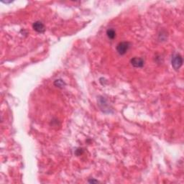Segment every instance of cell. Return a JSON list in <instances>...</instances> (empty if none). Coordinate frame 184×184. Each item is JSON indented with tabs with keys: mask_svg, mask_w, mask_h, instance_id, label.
Returning <instances> with one entry per match:
<instances>
[{
	"mask_svg": "<svg viewBox=\"0 0 184 184\" xmlns=\"http://www.w3.org/2000/svg\"><path fill=\"white\" fill-rule=\"evenodd\" d=\"M172 66L175 70H178L183 64V58L180 55L175 54L172 58Z\"/></svg>",
	"mask_w": 184,
	"mask_h": 184,
	"instance_id": "cell-1",
	"label": "cell"
},
{
	"mask_svg": "<svg viewBox=\"0 0 184 184\" xmlns=\"http://www.w3.org/2000/svg\"><path fill=\"white\" fill-rule=\"evenodd\" d=\"M130 43L128 42H121L117 45V51L120 55H125L130 48Z\"/></svg>",
	"mask_w": 184,
	"mask_h": 184,
	"instance_id": "cell-2",
	"label": "cell"
},
{
	"mask_svg": "<svg viewBox=\"0 0 184 184\" xmlns=\"http://www.w3.org/2000/svg\"><path fill=\"white\" fill-rule=\"evenodd\" d=\"M131 64L135 68H141L144 66V60L141 58L135 57L131 59Z\"/></svg>",
	"mask_w": 184,
	"mask_h": 184,
	"instance_id": "cell-3",
	"label": "cell"
},
{
	"mask_svg": "<svg viewBox=\"0 0 184 184\" xmlns=\"http://www.w3.org/2000/svg\"><path fill=\"white\" fill-rule=\"evenodd\" d=\"M33 29H34L36 32H38V33H44L45 30H46L44 25H43L41 22H39V21L35 22H34V24H33Z\"/></svg>",
	"mask_w": 184,
	"mask_h": 184,
	"instance_id": "cell-4",
	"label": "cell"
},
{
	"mask_svg": "<svg viewBox=\"0 0 184 184\" xmlns=\"http://www.w3.org/2000/svg\"><path fill=\"white\" fill-rule=\"evenodd\" d=\"M106 35H107V37L109 39L113 40L114 39V38L116 37V32L114 31V30L113 29H109L107 31H106Z\"/></svg>",
	"mask_w": 184,
	"mask_h": 184,
	"instance_id": "cell-5",
	"label": "cell"
},
{
	"mask_svg": "<svg viewBox=\"0 0 184 184\" xmlns=\"http://www.w3.org/2000/svg\"><path fill=\"white\" fill-rule=\"evenodd\" d=\"M55 85H56V86L58 87H61L64 86L65 83L62 81V80H56V81H55Z\"/></svg>",
	"mask_w": 184,
	"mask_h": 184,
	"instance_id": "cell-6",
	"label": "cell"
},
{
	"mask_svg": "<svg viewBox=\"0 0 184 184\" xmlns=\"http://www.w3.org/2000/svg\"><path fill=\"white\" fill-rule=\"evenodd\" d=\"M89 182L90 183H98V181L97 180H89Z\"/></svg>",
	"mask_w": 184,
	"mask_h": 184,
	"instance_id": "cell-7",
	"label": "cell"
}]
</instances>
